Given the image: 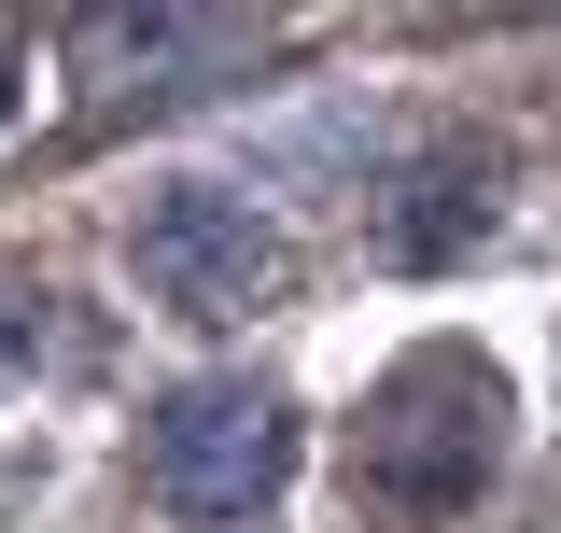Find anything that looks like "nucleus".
I'll list each match as a JSON object with an SVG mask.
<instances>
[{"label": "nucleus", "mask_w": 561, "mask_h": 533, "mask_svg": "<svg viewBox=\"0 0 561 533\" xmlns=\"http://www.w3.org/2000/svg\"><path fill=\"white\" fill-rule=\"evenodd\" d=\"M491 450H505V379L435 337V351H408L365 394V421H351V491H379L408 520H449V506H478Z\"/></svg>", "instance_id": "nucleus-1"}, {"label": "nucleus", "mask_w": 561, "mask_h": 533, "mask_svg": "<svg viewBox=\"0 0 561 533\" xmlns=\"http://www.w3.org/2000/svg\"><path fill=\"white\" fill-rule=\"evenodd\" d=\"M140 477H154V506L183 533H239L295 477V407L267 379H183L154 407V435H140Z\"/></svg>", "instance_id": "nucleus-2"}, {"label": "nucleus", "mask_w": 561, "mask_h": 533, "mask_svg": "<svg viewBox=\"0 0 561 533\" xmlns=\"http://www.w3.org/2000/svg\"><path fill=\"white\" fill-rule=\"evenodd\" d=\"M140 281L183 324H239V309L280 295V225L253 197H225V183H169V197L140 211Z\"/></svg>", "instance_id": "nucleus-3"}, {"label": "nucleus", "mask_w": 561, "mask_h": 533, "mask_svg": "<svg viewBox=\"0 0 561 533\" xmlns=\"http://www.w3.org/2000/svg\"><path fill=\"white\" fill-rule=\"evenodd\" d=\"M267 43L253 14H84L70 29V70L99 99H183V70H239Z\"/></svg>", "instance_id": "nucleus-4"}, {"label": "nucleus", "mask_w": 561, "mask_h": 533, "mask_svg": "<svg viewBox=\"0 0 561 533\" xmlns=\"http://www.w3.org/2000/svg\"><path fill=\"white\" fill-rule=\"evenodd\" d=\"M28 351H43V309H28V295L0 281V379H28Z\"/></svg>", "instance_id": "nucleus-5"}, {"label": "nucleus", "mask_w": 561, "mask_h": 533, "mask_svg": "<svg viewBox=\"0 0 561 533\" xmlns=\"http://www.w3.org/2000/svg\"><path fill=\"white\" fill-rule=\"evenodd\" d=\"M28 99V29H0V113Z\"/></svg>", "instance_id": "nucleus-6"}]
</instances>
